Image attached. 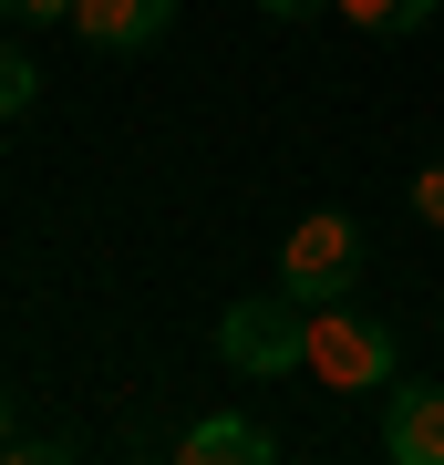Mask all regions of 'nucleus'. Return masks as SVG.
Instances as JSON below:
<instances>
[{"label": "nucleus", "instance_id": "obj_1", "mask_svg": "<svg viewBox=\"0 0 444 465\" xmlns=\"http://www.w3.org/2000/svg\"><path fill=\"white\" fill-rule=\"evenodd\" d=\"M300 351H311V300H228L217 311V362L248 372V382H280L300 372Z\"/></svg>", "mask_w": 444, "mask_h": 465}, {"label": "nucleus", "instance_id": "obj_2", "mask_svg": "<svg viewBox=\"0 0 444 465\" xmlns=\"http://www.w3.org/2000/svg\"><path fill=\"white\" fill-rule=\"evenodd\" d=\"M280 290H290V300H351V290H362V217L311 207V217L280 238Z\"/></svg>", "mask_w": 444, "mask_h": 465}, {"label": "nucleus", "instance_id": "obj_3", "mask_svg": "<svg viewBox=\"0 0 444 465\" xmlns=\"http://www.w3.org/2000/svg\"><path fill=\"white\" fill-rule=\"evenodd\" d=\"M300 372H321V393H372V382H393V331L362 321V311H341V300H311Z\"/></svg>", "mask_w": 444, "mask_h": 465}, {"label": "nucleus", "instance_id": "obj_4", "mask_svg": "<svg viewBox=\"0 0 444 465\" xmlns=\"http://www.w3.org/2000/svg\"><path fill=\"white\" fill-rule=\"evenodd\" d=\"M382 455L393 465H444V393L434 382H393L382 393Z\"/></svg>", "mask_w": 444, "mask_h": 465}, {"label": "nucleus", "instance_id": "obj_5", "mask_svg": "<svg viewBox=\"0 0 444 465\" xmlns=\"http://www.w3.org/2000/svg\"><path fill=\"white\" fill-rule=\"evenodd\" d=\"M73 32L94 52H145L176 32V0H73Z\"/></svg>", "mask_w": 444, "mask_h": 465}, {"label": "nucleus", "instance_id": "obj_6", "mask_svg": "<svg viewBox=\"0 0 444 465\" xmlns=\"http://www.w3.org/2000/svg\"><path fill=\"white\" fill-rule=\"evenodd\" d=\"M176 465H280V434L248 414H197L176 434Z\"/></svg>", "mask_w": 444, "mask_h": 465}, {"label": "nucleus", "instance_id": "obj_7", "mask_svg": "<svg viewBox=\"0 0 444 465\" xmlns=\"http://www.w3.org/2000/svg\"><path fill=\"white\" fill-rule=\"evenodd\" d=\"M341 11L362 21V32H393V42H403V32H424V21H434V0H341Z\"/></svg>", "mask_w": 444, "mask_h": 465}, {"label": "nucleus", "instance_id": "obj_8", "mask_svg": "<svg viewBox=\"0 0 444 465\" xmlns=\"http://www.w3.org/2000/svg\"><path fill=\"white\" fill-rule=\"evenodd\" d=\"M32 94H42V73H32V63H21V52H11V42H0V104H32Z\"/></svg>", "mask_w": 444, "mask_h": 465}, {"label": "nucleus", "instance_id": "obj_9", "mask_svg": "<svg viewBox=\"0 0 444 465\" xmlns=\"http://www.w3.org/2000/svg\"><path fill=\"white\" fill-rule=\"evenodd\" d=\"M413 217H434V228H444V166H424V176H413Z\"/></svg>", "mask_w": 444, "mask_h": 465}, {"label": "nucleus", "instance_id": "obj_10", "mask_svg": "<svg viewBox=\"0 0 444 465\" xmlns=\"http://www.w3.org/2000/svg\"><path fill=\"white\" fill-rule=\"evenodd\" d=\"M0 21H73V0H0Z\"/></svg>", "mask_w": 444, "mask_h": 465}, {"label": "nucleus", "instance_id": "obj_11", "mask_svg": "<svg viewBox=\"0 0 444 465\" xmlns=\"http://www.w3.org/2000/svg\"><path fill=\"white\" fill-rule=\"evenodd\" d=\"M259 11H269V21H300V11H321V0H259Z\"/></svg>", "mask_w": 444, "mask_h": 465}, {"label": "nucleus", "instance_id": "obj_12", "mask_svg": "<svg viewBox=\"0 0 444 465\" xmlns=\"http://www.w3.org/2000/svg\"><path fill=\"white\" fill-rule=\"evenodd\" d=\"M11 445H21V434H11V393H0V455H11Z\"/></svg>", "mask_w": 444, "mask_h": 465}]
</instances>
